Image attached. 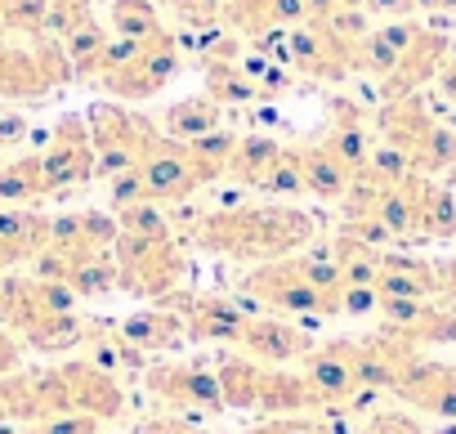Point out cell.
Wrapping results in <instances>:
<instances>
[{"instance_id": "6da1fadb", "label": "cell", "mask_w": 456, "mask_h": 434, "mask_svg": "<svg viewBox=\"0 0 456 434\" xmlns=\"http://www.w3.org/2000/svg\"><path fill=\"white\" fill-rule=\"evenodd\" d=\"M183 238L201 251L238 256V260H287L300 256V247L314 242L318 220L296 206H224V210H197L183 215ZM175 225V229H179Z\"/></svg>"}, {"instance_id": "7a4b0ae2", "label": "cell", "mask_w": 456, "mask_h": 434, "mask_svg": "<svg viewBox=\"0 0 456 434\" xmlns=\"http://www.w3.org/2000/svg\"><path fill=\"white\" fill-rule=\"evenodd\" d=\"M112 256H117V274H121V291L143 296V300H161L183 278V247H179V238H134V233H121Z\"/></svg>"}, {"instance_id": "3957f363", "label": "cell", "mask_w": 456, "mask_h": 434, "mask_svg": "<svg viewBox=\"0 0 456 434\" xmlns=\"http://www.w3.org/2000/svg\"><path fill=\"white\" fill-rule=\"evenodd\" d=\"M161 309H170L188 340H206V345H238L242 340V327L251 318V309H242L238 300L228 296H201V291H188V287H175L157 300Z\"/></svg>"}, {"instance_id": "277c9868", "label": "cell", "mask_w": 456, "mask_h": 434, "mask_svg": "<svg viewBox=\"0 0 456 434\" xmlns=\"http://www.w3.org/2000/svg\"><path fill=\"white\" fill-rule=\"evenodd\" d=\"M345 354H349V367L358 376V385L367 394H394L398 381L411 372V363L420 358L416 345L398 340L394 332H371V336H345Z\"/></svg>"}, {"instance_id": "5b68a950", "label": "cell", "mask_w": 456, "mask_h": 434, "mask_svg": "<svg viewBox=\"0 0 456 434\" xmlns=\"http://www.w3.org/2000/svg\"><path fill=\"white\" fill-rule=\"evenodd\" d=\"M143 385L170 412H206V416L224 412L219 381L206 363H157L143 372Z\"/></svg>"}, {"instance_id": "8992f818", "label": "cell", "mask_w": 456, "mask_h": 434, "mask_svg": "<svg viewBox=\"0 0 456 434\" xmlns=\"http://www.w3.org/2000/svg\"><path fill=\"white\" fill-rule=\"evenodd\" d=\"M41 166H45V184H50V197L94 179V139H90V126L81 117H63L50 135V148L41 152Z\"/></svg>"}, {"instance_id": "52a82bcc", "label": "cell", "mask_w": 456, "mask_h": 434, "mask_svg": "<svg viewBox=\"0 0 456 434\" xmlns=\"http://www.w3.org/2000/svg\"><path fill=\"white\" fill-rule=\"evenodd\" d=\"M376 318H380L385 332H394L398 340H407L416 349L456 345V309L452 305H434V300H380Z\"/></svg>"}, {"instance_id": "ba28073f", "label": "cell", "mask_w": 456, "mask_h": 434, "mask_svg": "<svg viewBox=\"0 0 456 434\" xmlns=\"http://www.w3.org/2000/svg\"><path fill=\"white\" fill-rule=\"evenodd\" d=\"M300 376L314 385V398H318V412L327 407H354L367 389L358 385L354 367H349V354H345V340H327V345H314L305 358H300Z\"/></svg>"}, {"instance_id": "9c48e42d", "label": "cell", "mask_w": 456, "mask_h": 434, "mask_svg": "<svg viewBox=\"0 0 456 434\" xmlns=\"http://www.w3.org/2000/svg\"><path fill=\"white\" fill-rule=\"evenodd\" d=\"M139 175H143L148 197H152L157 206H161V201L179 206V201H188L197 188H206V184H201V175H197L192 148H188V143H179V139H161V148L139 166Z\"/></svg>"}, {"instance_id": "30bf717a", "label": "cell", "mask_w": 456, "mask_h": 434, "mask_svg": "<svg viewBox=\"0 0 456 434\" xmlns=\"http://www.w3.org/2000/svg\"><path fill=\"white\" fill-rule=\"evenodd\" d=\"M59 372L68 381L72 412H86L94 421H117L126 412V389L112 372L94 367L90 358H68V363H59Z\"/></svg>"}, {"instance_id": "8fae6325", "label": "cell", "mask_w": 456, "mask_h": 434, "mask_svg": "<svg viewBox=\"0 0 456 434\" xmlns=\"http://www.w3.org/2000/svg\"><path fill=\"white\" fill-rule=\"evenodd\" d=\"M54 215H41L32 206H0V274L19 265H32L50 247Z\"/></svg>"}, {"instance_id": "7c38bea8", "label": "cell", "mask_w": 456, "mask_h": 434, "mask_svg": "<svg viewBox=\"0 0 456 434\" xmlns=\"http://www.w3.org/2000/svg\"><path fill=\"white\" fill-rule=\"evenodd\" d=\"M394 394L403 403H411L416 412H425V416L456 421V367H447L438 358H416Z\"/></svg>"}, {"instance_id": "4fadbf2b", "label": "cell", "mask_w": 456, "mask_h": 434, "mask_svg": "<svg viewBox=\"0 0 456 434\" xmlns=\"http://www.w3.org/2000/svg\"><path fill=\"white\" fill-rule=\"evenodd\" d=\"M256 363H273V367H282V363H296V358H305L309 349H314V336L309 332H300L296 323H287V318H273V314H251L247 318V327H242V340H238Z\"/></svg>"}, {"instance_id": "5bb4252c", "label": "cell", "mask_w": 456, "mask_h": 434, "mask_svg": "<svg viewBox=\"0 0 456 434\" xmlns=\"http://www.w3.org/2000/svg\"><path fill=\"white\" fill-rule=\"evenodd\" d=\"M117 238H121L117 215H103V210H68V215H54L50 225V251H63V256L112 251Z\"/></svg>"}, {"instance_id": "9a60e30c", "label": "cell", "mask_w": 456, "mask_h": 434, "mask_svg": "<svg viewBox=\"0 0 456 434\" xmlns=\"http://www.w3.org/2000/svg\"><path fill=\"white\" fill-rule=\"evenodd\" d=\"M376 296L380 300H434V296H443L438 269L429 260H420V256L385 251L380 269H376Z\"/></svg>"}, {"instance_id": "2e32d148", "label": "cell", "mask_w": 456, "mask_h": 434, "mask_svg": "<svg viewBox=\"0 0 456 434\" xmlns=\"http://www.w3.org/2000/svg\"><path fill=\"white\" fill-rule=\"evenodd\" d=\"M443 54H447V41H443V37L416 32V37H411V45L403 50L398 68L385 77V99H389V103H394V99H411V90L438 72Z\"/></svg>"}, {"instance_id": "e0dca14e", "label": "cell", "mask_w": 456, "mask_h": 434, "mask_svg": "<svg viewBox=\"0 0 456 434\" xmlns=\"http://www.w3.org/2000/svg\"><path fill=\"white\" fill-rule=\"evenodd\" d=\"M121 327V336L134 345V349H143V354H166V349H179L183 340H188V332H183V323L170 314V309H139V314H130V318H121L117 323Z\"/></svg>"}, {"instance_id": "ac0fdd59", "label": "cell", "mask_w": 456, "mask_h": 434, "mask_svg": "<svg viewBox=\"0 0 456 434\" xmlns=\"http://www.w3.org/2000/svg\"><path fill=\"white\" fill-rule=\"evenodd\" d=\"M86 358L94 363V367H103V372H112V376H139V372H148V358H143V349H134L126 336H121V327H86Z\"/></svg>"}, {"instance_id": "d6986e66", "label": "cell", "mask_w": 456, "mask_h": 434, "mask_svg": "<svg viewBox=\"0 0 456 434\" xmlns=\"http://www.w3.org/2000/svg\"><path fill=\"white\" fill-rule=\"evenodd\" d=\"M256 412L265 416H296V412H318L314 385L300 372H282V367H265V385H260V403Z\"/></svg>"}, {"instance_id": "ffe728a7", "label": "cell", "mask_w": 456, "mask_h": 434, "mask_svg": "<svg viewBox=\"0 0 456 434\" xmlns=\"http://www.w3.org/2000/svg\"><path fill=\"white\" fill-rule=\"evenodd\" d=\"M215 381H219L224 407H233V412H256L260 385H265V363L238 358V354H224L219 367H215Z\"/></svg>"}, {"instance_id": "44dd1931", "label": "cell", "mask_w": 456, "mask_h": 434, "mask_svg": "<svg viewBox=\"0 0 456 434\" xmlns=\"http://www.w3.org/2000/svg\"><path fill=\"white\" fill-rule=\"evenodd\" d=\"M416 233L429 238V242L456 238V192L434 184L429 175H425L420 197H416Z\"/></svg>"}, {"instance_id": "7402d4cb", "label": "cell", "mask_w": 456, "mask_h": 434, "mask_svg": "<svg viewBox=\"0 0 456 434\" xmlns=\"http://www.w3.org/2000/svg\"><path fill=\"white\" fill-rule=\"evenodd\" d=\"M45 197H50V184H45L41 152H28L19 161L0 166V201H5V206H37Z\"/></svg>"}, {"instance_id": "603a6c76", "label": "cell", "mask_w": 456, "mask_h": 434, "mask_svg": "<svg viewBox=\"0 0 456 434\" xmlns=\"http://www.w3.org/2000/svg\"><path fill=\"white\" fill-rule=\"evenodd\" d=\"M305 188L318 197V201H345L354 175L336 161V152L327 143H305Z\"/></svg>"}, {"instance_id": "cb8c5ba5", "label": "cell", "mask_w": 456, "mask_h": 434, "mask_svg": "<svg viewBox=\"0 0 456 434\" xmlns=\"http://www.w3.org/2000/svg\"><path fill=\"white\" fill-rule=\"evenodd\" d=\"M72 269H68V291L77 300H94V296H108V291H121V274H117V256L112 251H94V256H68Z\"/></svg>"}, {"instance_id": "d4e9b609", "label": "cell", "mask_w": 456, "mask_h": 434, "mask_svg": "<svg viewBox=\"0 0 456 434\" xmlns=\"http://www.w3.org/2000/svg\"><path fill=\"white\" fill-rule=\"evenodd\" d=\"M327 256H331V265H336L345 287H376V269H380L385 251H376V247H367V242H358V238H349L340 229V238L331 242Z\"/></svg>"}, {"instance_id": "484cf974", "label": "cell", "mask_w": 456, "mask_h": 434, "mask_svg": "<svg viewBox=\"0 0 456 434\" xmlns=\"http://www.w3.org/2000/svg\"><path fill=\"white\" fill-rule=\"evenodd\" d=\"M166 130L170 139L179 143H192V139H206L219 130V103L215 99H183L166 112Z\"/></svg>"}, {"instance_id": "4316f807", "label": "cell", "mask_w": 456, "mask_h": 434, "mask_svg": "<svg viewBox=\"0 0 456 434\" xmlns=\"http://www.w3.org/2000/svg\"><path fill=\"white\" fill-rule=\"evenodd\" d=\"M278 152H282V143H278V139H269V135L238 139L233 161H228V170H224V175H233V179H242V184H256V188H260V179H265V170L278 161Z\"/></svg>"}, {"instance_id": "83f0119b", "label": "cell", "mask_w": 456, "mask_h": 434, "mask_svg": "<svg viewBox=\"0 0 456 434\" xmlns=\"http://www.w3.org/2000/svg\"><path fill=\"white\" fill-rule=\"evenodd\" d=\"M260 188H265L269 197H278V201L305 197V192H309V188H305V152H300V148H282L278 161L265 170Z\"/></svg>"}, {"instance_id": "f1b7e54d", "label": "cell", "mask_w": 456, "mask_h": 434, "mask_svg": "<svg viewBox=\"0 0 456 434\" xmlns=\"http://www.w3.org/2000/svg\"><path fill=\"white\" fill-rule=\"evenodd\" d=\"M112 28L121 41H148L161 32L152 0H112Z\"/></svg>"}, {"instance_id": "f546056e", "label": "cell", "mask_w": 456, "mask_h": 434, "mask_svg": "<svg viewBox=\"0 0 456 434\" xmlns=\"http://www.w3.org/2000/svg\"><path fill=\"white\" fill-rule=\"evenodd\" d=\"M117 225H121V233H134V238H175L170 215L157 201H139V206L117 210Z\"/></svg>"}, {"instance_id": "4dcf8cb0", "label": "cell", "mask_w": 456, "mask_h": 434, "mask_svg": "<svg viewBox=\"0 0 456 434\" xmlns=\"http://www.w3.org/2000/svg\"><path fill=\"white\" fill-rule=\"evenodd\" d=\"M247 434H336V430H331V421H322L314 412H296V416H265Z\"/></svg>"}, {"instance_id": "1f68e13d", "label": "cell", "mask_w": 456, "mask_h": 434, "mask_svg": "<svg viewBox=\"0 0 456 434\" xmlns=\"http://www.w3.org/2000/svg\"><path fill=\"white\" fill-rule=\"evenodd\" d=\"M86 23H94V5H90V0H50L45 28H54L63 41H68L72 32H81Z\"/></svg>"}, {"instance_id": "d6a6232c", "label": "cell", "mask_w": 456, "mask_h": 434, "mask_svg": "<svg viewBox=\"0 0 456 434\" xmlns=\"http://www.w3.org/2000/svg\"><path fill=\"white\" fill-rule=\"evenodd\" d=\"M358 434H425V430H420V421H411L403 412H376Z\"/></svg>"}, {"instance_id": "836d02e7", "label": "cell", "mask_w": 456, "mask_h": 434, "mask_svg": "<svg viewBox=\"0 0 456 434\" xmlns=\"http://www.w3.org/2000/svg\"><path fill=\"white\" fill-rule=\"evenodd\" d=\"M134 434H210V430H201V425H192L183 416H143L134 425Z\"/></svg>"}, {"instance_id": "e575fe53", "label": "cell", "mask_w": 456, "mask_h": 434, "mask_svg": "<svg viewBox=\"0 0 456 434\" xmlns=\"http://www.w3.org/2000/svg\"><path fill=\"white\" fill-rule=\"evenodd\" d=\"M376 309H380L376 287H345L340 291V314H376Z\"/></svg>"}, {"instance_id": "d590c367", "label": "cell", "mask_w": 456, "mask_h": 434, "mask_svg": "<svg viewBox=\"0 0 456 434\" xmlns=\"http://www.w3.org/2000/svg\"><path fill=\"white\" fill-rule=\"evenodd\" d=\"M14 372H23V340L0 327V381L14 376Z\"/></svg>"}, {"instance_id": "8d00e7d4", "label": "cell", "mask_w": 456, "mask_h": 434, "mask_svg": "<svg viewBox=\"0 0 456 434\" xmlns=\"http://www.w3.org/2000/svg\"><path fill=\"white\" fill-rule=\"evenodd\" d=\"M434 269H438V287H443V296H447L452 309H456V256H452V260H438Z\"/></svg>"}, {"instance_id": "74e56055", "label": "cell", "mask_w": 456, "mask_h": 434, "mask_svg": "<svg viewBox=\"0 0 456 434\" xmlns=\"http://www.w3.org/2000/svg\"><path fill=\"white\" fill-rule=\"evenodd\" d=\"M23 135H28V121H23V117H0V148L19 143Z\"/></svg>"}, {"instance_id": "f35d334b", "label": "cell", "mask_w": 456, "mask_h": 434, "mask_svg": "<svg viewBox=\"0 0 456 434\" xmlns=\"http://www.w3.org/2000/svg\"><path fill=\"white\" fill-rule=\"evenodd\" d=\"M371 10H380V14H411L416 10V0H367Z\"/></svg>"}, {"instance_id": "ab89813d", "label": "cell", "mask_w": 456, "mask_h": 434, "mask_svg": "<svg viewBox=\"0 0 456 434\" xmlns=\"http://www.w3.org/2000/svg\"><path fill=\"white\" fill-rule=\"evenodd\" d=\"M362 5V0H340V10H358Z\"/></svg>"}, {"instance_id": "60d3db41", "label": "cell", "mask_w": 456, "mask_h": 434, "mask_svg": "<svg viewBox=\"0 0 456 434\" xmlns=\"http://www.w3.org/2000/svg\"><path fill=\"white\" fill-rule=\"evenodd\" d=\"M0 206H5V201H0Z\"/></svg>"}]
</instances>
